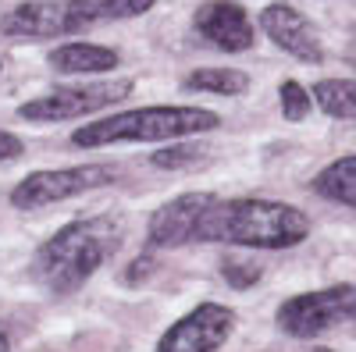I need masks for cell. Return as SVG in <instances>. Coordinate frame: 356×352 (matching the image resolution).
<instances>
[{"instance_id":"obj_1","label":"cell","mask_w":356,"mask_h":352,"mask_svg":"<svg viewBox=\"0 0 356 352\" xmlns=\"http://www.w3.org/2000/svg\"><path fill=\"white\" fill-rule=\"evenodd\" d=\"M310 235V217L303 210L275 199H228L203 210L196 235L200 242H225L246 249H289Z\"/></svg>"},{"instance_id":"obj_2","label":"cell","mask_w":356,"mask_h":352,"mask_svg":"<svg viewBox=\"0 0 356 352\" xmlns=\"http://www.w3.org/2000/svg\"><path fill=\"white\" fill-rule=\"evenodd\" d=\"M122 242V224L114 217H82L65 224L33 260V274L57 296L82 288L100 271V263Z\"/></svg>"},{"instance_id":"obj_3","label":"cell","mask_w":356,"mask_h":352,"mask_svg":"<svg viewBox=\"0 0 356 352\" xmlns=\"http://www.w3.org/2000/svg\"><path fill=\"white\" fill-rule=\"evenodd\" d=\"M211 128H218V114L203 107H139L79 128L72 142L82 146V150H100V146L111 142H164V139L211 132Z\"/></svg>"},{"instance_id":"obj_4","label":"cell","mask_w":356,"mask_h":352,"mask_svg":"<svg viewBox=\"0 0 356 352\" xmlns=\"http://www.w3.org/2000/svg\"><path fill=\"white\" fill-rule=\"evenodd\" d=\"M353 310H356L353 285H332V288L307 292V296L282 303L278 328L292 338H317L324 331L346 324V320H353Z\"/></svg>"},{"instance_id":"obj_5","label":"cell","mask_w":356,"mask_h":352,"mask_svg":"<svg viewBox=\"0 0 356 352\" xmlns=\"http://www.w3.org/2000/svg\"><path fill=\"white\" fill-rule=\"evenodd\" d=\"M132 93L129 78H107V82H89V85H72V90H54L47 97H36L18 107V117L25 121H72V117L104 110L111 103H122Z\"/></svg>"},{"instance_id":"obj_6","label":"cell","mask_w":356,"mask_h":352,"mask_svg":"<svg viewBox=\"0 0 356 352\" xmlns=\"http://www.w3.org/2000/svg\"><path fill=\"white\" fill-rule=\"evenodd\" d=\"M118 178V171L107 164H82V167H61V171H36L29 178L18 182V189L11 192V203L18 210H43L50 203L72 199L79 192L100 189L107 182Z\"/></svg>"},{"instance_id":"obj_7","label":"cell","mask_w":356,"mask_h":352,"mask_svg":"<svg viewBox=\"0 0 356 352\" xmlns=\"http://www.w3.org/2000/svg\"><path fill=\"white\" fill-rule=\"evenodd\" d=\"M235 328V313L221 303H200L168 328L157 352H218Z\"/></svg>"},{"instance_id":"obj_8","label":"cell","mask_w":356,"mask_h":352,"mask_svg":"<svg viewBox=\"0 0 356 352\" xmlns=\"http://www.w3.org/2000/svg\"><path fill=\"white\" fill-rule=\"evenodd\" d=\"M214 203L211 192H186V196H175L171 203L150 217V228H146V239H150L154 249H175V246H186L193 242L196 224L203 217V210Z\"/></svg>"},{"instance_id":"obj_9","label":"cell","mask_w":356,"mask_h":352,"mask_svg":"<svg viewBox=\"0 0 356 352\" xmlns=\"http://www.w3.org/2000/svg\"><path fill=\"white\" fill-rule=\"evenodd\" d=\"M260 28L271 36L285 53H292L303 65H321L324 61V47L321 36L314 33V25L289 4H267L260 11Z\"/></svg>"},{"instance_id":"obj_10","label":"cell","mask_w":356,"mask_h":352,"mask_svg":"<svg viewBox=\"0 0 356 352\" xmlns=\"http://www.w3.org/2000/svg\"><path fill=\"white\" fill-rule=\"evenodd\" d=\"M196 33L228 53H243L253 47V22L232 0H211V4H203L196 11Z\"/></svg>"},{"instance_id":"obj_11","label":"cell","mask_w":356,"mask_h":352,"mask_svg":"<svg viewBox=\"0 0 356 352\" xmlns=\"http://www.w3.org/2000/svg\"><path fill=\"white\" fill-rule=\"evenodd\" d=\"M0 33L22 40H50L68 33V4L65 0H29L0 18Z\"/></svg>"},{"instance_id":"obj_12","label":"cell","mask_w":356,"mask_h":352,"mask_svg":"<svg viewBox=\"0 0 356 352\" xmlns=\"http://www.w3.org/2000/svg\"><path fill=\"white\" fill-rule=\"evenodd\" d=\"M65 4H68V33H79L86 25L136 18L150 11L157 0H65Z\"/></svg>"},{"instance_id":"obj_13","label":"cell","mask_w":356,"mask_h":352,"mask_svg":"<svg viewBox=\"0 0 356 352\" xmlns=\"http://www.w3.org/2000/svg\"><path fill=\"white\" fill-rule=\"evenodd\" d=\"M50 65L65 75H100L118 68V53L97 43H65L50 53Z\"/></svg>"},{"instance_id":"obj_14","label":"cell","mask_w":356,"mask_h":352,"mask_svg":"<svg viewBox=\"0 0 356 352\" xmlns=\"http://www.w3.org/2000/svg\"><path fill=\"white\" fill-rule=\"evenodd\" d=\"M314 192L332 203H342V207H353L356 203V157H342L324 167L314 178Z\"/></svg>"},{"instance_id":"obj_15","label":"cell","mask_w":356,"mask_h":352,"mask_svg":"<svg viewBox=\"0 0 356 352\" xmlns=\"http://www.w3.org/2000/svg\"><path fill=\"white\" fill-rule=\"evenodd\" d=\"M186 90L218 93V97H243L250 90V75L239 68H200L186 78Z\"/></svg>"},{"instance_id":"obj_16","label":"cell","mask_w":356,"mask_h":352,"mask_svg":"<svg viewBox=\"0 0 356 352\" xmlns=\"http://www.w3.org/2000/svg\"><path fill=\"white\" fill-rule=\"evenodd\" d=\"M310 100H317V107L324 114L349 121V117L356 114V85H353V78H324V82L314 85Z\"/></svg>"},{"instance_id":"obj_17","label":"cell","mask_w":356,"mask_h":352,"mask_svg":"<svg viewBox=\"0 0 356 352\" xmlns=\"http://www.w3.org/2000/svg\"><path fill=\"white\" fill-rule=\"evenodd\" d=\"M282 114L289 117V121H303V117L310 114V107H314V100H310V93L303 90L296 78H289V82H282Z\"/></svg>"},{"instance_id":"obj_18","label":"cell","mask_w":356,"mask_h":352,"mask_svg":"<svg viewBox=\"0 0 356 352\" xmlns=\"http://www.w3.org/2000/svg\"><path fill=\"white\" fill-rule=\"evenodd\" d=\"M221 271H225V281L232 288H250L260 281V267L257 263H243V260H225L221 263Z\"/></svg>"},{"instance_id":"obj_19","label":"cell","mask_w":356,"mask_h":352,"mask_svg":"<svg viewBox=\"0 0 356 352\" xmlns=\"http://www.w3.org/2000/svg\"><path fill=\"white\" fill-rule=\"evenodd\" d=\"M189 157H196L200 160V150L196 146H168V150H157L150 160H154V167H186L189 164Z\"/></svg>"},{"instance_id":"obj_20","label":"cell","mask_w":356,"mask_h":352,"mask_svg":"<svg viewBox=\"0 0 356 352\" xmlns=\"http://www.w3.org/2000/svg\"><path fill=\"white\" fill-rule=\"evenodd\" d=\"M22 157V139L11 132H0V160H15Z\"/></svg>"},{"instance_id":"obj_21","label":"cell","mask_w":356,"mask_h":352,"mask_svg":"<svg viewBox=\"0 0 356 352\" xmlns=\"http://www.w3.org/2000/svg\"><path fill=\"white\" fill-rule=\"evenodd\" d=\"M150 267H154V260H150V256H139L132 267H129V281H139V274L146 278V271H150Z\"/></svg>"},{"instance_id":"obj_22","label":"cell","mask_w":356,"mask_h":352,"mask_svg":"<svg viewBox=\"0 0 356 352\" xmlns=\"http://www.w3.org/2000/svg\"><path fill=\"white\" fill-rule=\"evenodd\" d=\"M0 352H11V342H8V331L0 328Z\"/></svg>"}]
</instances>
